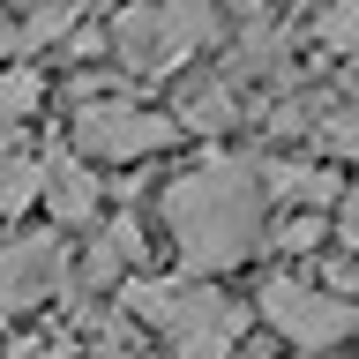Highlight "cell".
I'll list each match as a JSON object with an SVG mask.
<instances>
[{"label":"cell","instance_id":"cell-1","mask_svg":"<svg viewBox=\"0 0 359 359\" xmlns=\"http://www.w3.org/2000/svg\"><path fill=\"white\" fill-rule=\"evenodd\" d=\"M262 180L247 157H217V165H195L165 187V224H172V247L187 277H217V269H240L255 247H262Z\"/></svg>","mask_w":359,"mask_h":359},{"label":"cell","instance_id":"cell-2","mask_svg":"<svg viewBox=\"0 0 359 359\" xmlns=\"http://www.w3.org/2000/svg\"><path fill=\"white\" fill-rule=\"evenodd\" d=\"M202 38H217V15L187 8V0H172V8H120L112 30H105V45L128 67H142V75H172Z\"/></svg>","mask_w":359,"mask_h":359},{"label":"cell","instance_id":"cell-3","mask_svg":"<svg viewBox=\"0 0 359 359\" xmlns=\"http://www.w3.org/2000/svg\"><path fill=\"white\" fill-rule=\"evenodd\" d=\"M262 322L285 337V344H299V352H330V344H344V337L359 330V307L337 299L330 285L269 277V285H262Z\"/></svg>","mask_w":359,"mask_h":359},{"label":"cell","instance_id":"cell-4","mask_svg":"<svg viewBox=\"0 0 359 359\" xmlns=\"http://www.w3.org/2000/svg\"><path fill=\"white\" fill-rule=\"evenodd\" d=\"M172 112H150V105H128V97H83L75 112V150L97 157V165H128V157H150L172 142Z\"/></svg>","mask_w":359,"mask_h":359},{"label":"cell","instance_id":"cell-5","mask_svg":"<svg viewBox=\"0 0 359 359\" xmlns=\"http://www.w3.org/2000/svg\"><path fill=\"white\" fill-rule=\"evenodd\" d=\"M60 277H67V240H53V232H30V240L0 247V322H15L22 307L53 299Z\"/></svg>","mask_w":359,"mask_h":359},{"label":"cell","instance_id":"cell-6","mask_svg":"<svg viewBox=\"0 0 359 359\" xmlns=\"http://www.w3.org/2000/svg\"><path fill=\"white\" fill-rule=\"evenodd\" d=\"M240 330H247V307H240V299H224L217 285H202L195 314L172 330V352H180V359H232Z\"/></svg>","mask_w":359,"mask_h":359},{"label":"cell","instance_id":"cell-7","mask_svg":"<svg viewBox=\"0 0 359 359\" xmlns=\"http://www.w3.org/2000/svg\"><path fill=\"white\" fill-rule=\"evenodd\" d=\"M97 202H105V187H97L90 165H75V157H45V210H53V224H90Z\"/></svg>","mask_w":359,"mask_h":359},{"label":"cell","instance_id":"cell-8","mask_svg":"<svg viewBox=\"0 0 359 359\" xmlns=\"http://www.w3.org/2000/svg\"><path fill=\"white\" fill-rule=\"evenodd\" d=\"M262 195H277L285 210H307V217H322L330 202H344V180L330 172V165H269V180H262Z\"/></svg>","mask_w":359,"mask_h":359},{"label":"cell","instance_id":"cell-9","mask_svg":"<svg viewBox=\"0 0 359 359\" xmlns=\"http://www.w3.org/2000/svg\"><path fill=\"white\" fill-rule=\"evenodd\" d=\"M195 299H202V285H187V277H135L128 285V314L150 322V330H165V337L195 314Z\"/></svg>","mask_w":359,"mask_h":359},{"label":"cell","instance_id":"cell-10","mask_svg":"<svg viewBox=\"0 0 359 359\" xmlns=\"http://www.w3.org/2000/svg\"><path fill=\"white\" fill-rule=\"evenodd\" d=\"M172 120H180V128H202V135L232 128V83H195V90L172 105Z\"/></svg>","mask_w":359,"mask_h":359},{"label":"cell","instance_id":"cell-11","mask_svg":"<svg viewBox=\"0 0 359 359\" xmlns=\"http://www.w3.org/2000/svg\"><path fill=\"white\" fill-rule=\"evenodd\" d=\"M45 105V75L30 60H15V67H0V128H15V120H30V112Z\"/></svg>","mask_w":359,"mask_h":359},{"label":"cell","instance_id":"cell-12","mask_svg":"<svg viewBox=\"0 0 359 359\" xmlns=\"http://www.w3.org/2000/svg\"><path fill=\"white\" fill-rule=\"evenodd\" d=\"M30 202H45V165L38 157H0V217H15Z\"/></svg>","mask_w":359,"mask_h":359},{"label":"cell","instance_id":"cell-13","mask_svg":"<svg viewBox=\"0 0 359 359\" xmlns=\"http://www.w3.org/2000/svg\"><path fill=\"white\" fill-rule=\"evenodd\" d=\"M67 30H75V0H53V8H30V15H22V53H38V45L67 38Z\"/></svg>","mask_w":359,"mask_h":359},{"label":"cell","instance_id":"cell-14","mask_svg":"<svg viewBox=\"0 0 359 359\" xmlns=\"http://www.w3.org/2000/svg\"><path fill=\"white\" fill-rule=\"evenodd\" d=\"M314 30H322V45H330V53H359V8H330Z\"/></svg>","mask_w":359,"mask_h":359},{"label":"cell","instance_id":"cell-15","mask_svg":"<svg viewBox=\"0 0 359 359\" xmlns=\"http://www.w3.org/2000/svg\"><path fill=\"white\" fill-rule=\"evenodd\" d=\"M277 247H285V255H307V247H322V217H307V210H292V217L277 224Z\"/></svg>","mask_w":359,"mask_h":359},{"label":"cell","instance_id":"cell-16","mask_svg":"<svg viewBox=\"0 0 359 359\" xmlns=\"http://www.w3.org/2000/svg\"><path fill=\"white\" fill-rule=\"evenodd\" d=\"M105 240H112V247H120V262H135V255H142V247H150V240H142V224H135V217H128V210H120V217H112V224H105Z\"/></svg>","mask_w":359,"mask_h":359},{"label":"cell","instance_id":"cell-17","mask_svg":"<svg viewBox=\"0 0 359 359\" xmlns=\"http://www.w3.org/2000/svg\"><path fill=\"white\" fill-rule=\"evenodd\" d=\"M330 142H337L344 157H359V112H344V120H337V128H330Z\"/></svg>","mask_w":359,"mask_h":359},{"label":"cell","instance_id":"cell-18","mask_svg":"<svg viewBox=\"0 0 359 359\" xmlns=\"http://www.w3.org/2000/svg\"><path fill=\"white\" fill-rule=\"evenodd\" d=\"M0 60H8V67L22 60V22H8V15H0Z\"/></svg>","mask_w":359,"mask_h":359},{"label":"cell","instance_id":"cell-19","mask_svg":"<svg viewBox=\"0 0 359 359\" xmlns=\"http://www.w3.org/2000/svg\"><path fill=\"white\" fill-rule=\"evenodd\" d=\"M337 210H344V232H359V180H344V202Z\"/></svg>","mask_w":359,"mask_h":359}]
</instances>
